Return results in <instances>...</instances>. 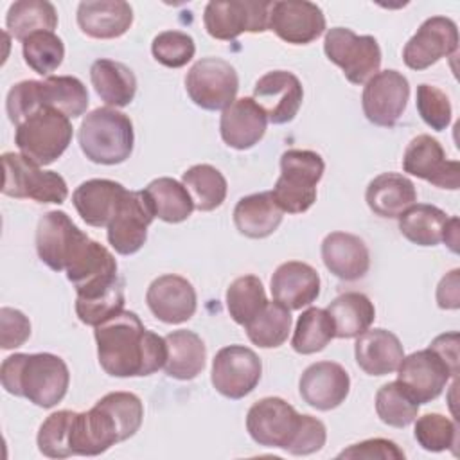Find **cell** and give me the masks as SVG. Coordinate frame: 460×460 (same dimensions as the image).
<instances>
[{
  "label": "cell",
  "mask_w": 460,
  "mask_h": 460,
  "mask_svg": "<svg viewBox=\"0 0 460 460\" xmlns=\"http://www.w3.org/2000/svg\"><path fill=\"white\" fill-rule=\"evenodd\" d=\"M101 368L113 377H144L164 368L165 338L147 331L133 311H120L95 325Z\"/></svg>",
  "instance_id": "1"
},
{
  "label": "cell",
  "mask_w": 460,
  "mask_h": 460,
  "mask_svg": "<svg viewBox=\"0 0 460 460\" xmlns=\"http://www.w3.org/2000/svg\"><path fill=\"white\" fill-rule=\"evenodd\" d=\"M0 383L11 395L25 397L40 408H52L66 395L70 372L56 354L18 352L2 361Z\"/></svg>",
  "instance_id": "2"
},
{
  "label": "cell",
  "mask_w": 460,
  "mask_h": 460,
  "mask_svg": "<svg viewBox=\"0 0 460 460\" xmlns=\"http://www.w3.org/2000/svg\"><path fill=\"white\" fill-rule=\"evenodd\" d=\"M77 140L83 155L90 162L117 165L126 162L133 153V122L115 108H95L83 119Z\"/></svg>",
  "instance_id": "3"
},
{
  "label": "cell",
  "mask_w": 460,
  "mask_h": 460,
  "mask_svg": "<svg viewBox=\"0 0 460 460\" xmlns=\"http://www.w3.org/2000/svg\"><path fill=\"white\" fill-rule=\"evenodd\" d=\"M325 171L323 158L309 149H288L280 156V176L271 190L282 212L302 214L316 201V185Z\"/></svg>",
  "instance_id": "4"
},
{
  "label": "cell",
  "mask_w": 460,
  "mask_h": 460,
  "mask_svg": "<svg viewBox=\"0 0 460 460\" xmlns=\"http://www.w3.org/2000/svg\"><path fill=\"white\" fill-rule=\"evenodd\" d=\"M72 142L70 119L58 110L40 106L14 131V144L23 156L38 165L56 162Z\"/></svg>",
  "instance_id": "5"
},
{
  "label": "cell",
  "mask_w": 460,
  "mask_h": 460,
  "mask_svg": "<svg viewBox=\"0 0 460 460\" xmlns=\"http://www.w3.org/2000/svg\"><path fill=\"white\" fill-rule=\"evenodd\" d=\"M2 192L18 199L61 205L68 196L66 181L54 171H43L22 153H4Z\"/></svg>",
  "instance_id": "6"
},
{
  "label": "cell",
  "mask_w": 460,
  "mask_h": 460,
  "mask_svg": "<svg viewBox=\"0 0 460 460\" xmlns=\"http://www.w3.org/2000/svg\"><path fill=\"white\" fill-rule=\"evenodd\" d=\"M323 52L352 84H365L381 66L377 40L368 34L358 36L347 27H332L325 32Z\"/></svg>",
  "instance_id": "7"
},
{
  "label": "cell",
  "mask_w": 460,
  "mask_h": 460,
  "mask_svg": "<svg viewBox=\"0 0 460 460\" xmlns=\"http://www.w3.org/2000/svg\"><path fill=\"white\" fill-rule=\"evenodd\" d=\"M185 90L190 101L208 111L228 108L237 95L239 77L235 68L221 58L196 61L185 75Z\"/></svg>",
  "instance_id": "8"
},
{
  "label": "cell",
  "mask_w": 460,
  "mask_h": 460,
  "mask_svg": "<svg viewBox=\"0 0 460 460\" xmlns=\"http://www.w3.org/2000/svg\"><path fill=\"white\" fill-rule=\"evenodd\" d=\"M268 0L208 2L203 13L207 32L221 41H232L243 32H264L270 22Z\"/></svg>",
  "instance_id": "9"
},
{
  "label": "cell",
  "mask_w": 460,
  "mask_h": 460,
  "mask_svg": "<svg viewBox=\"0 0 460 460\" xmlns=\"http://www.w3.org/2000/svg\"><path fill=\"white\" fill-rule=\"evenodd\" d=\"M90 237L63 210L45 212L36 228V252L43 264L65 271Z\"/></svg>",
  "instance_id": "10"
},
{
  "label": "cell",
  "mask_w": 460,
  "mask_h": 460,
  "mask_svg": "<svg viewBox=\"0 0 460 460\" xmlns=\"http://www.w3.org/2000/svg\"><path fill=\"white\" fill-rule=\"evenodd\" d=\"M262 376L261 358L244 345H228L212 359V386L228 399H243L259 385Z\"/></svg>",
  "instance_id": "11"
},
{
  "label": "cell",
  "mask_w": 460,
  "mask_h": 460,
  "mask_svg": "<svg viewBox=\"0 0 460 460\" xmlns=\"http://www.w3.org/2000/svg\"><path fill=\"white\" fill-rule=\"evenodd\" d=\"M298 424L300 413L280 397H264L253 402L246 413L248 435L264 447L288 451Z\"/></svg>",
  "instance_id": "12"
},
{
  "label": "cell",
  "mask_w": 460,
  "mask_h": 460,
  "mask_svg": "<svg viewBox=\"0 0 460 460\" xmlns=\"http://www.w3.org/2000/svg\"><path fill=\"white\" fill-rule=\"evenodd\" d=\"M410 83L397 70L377 72L365 83L361 106L368 122L379 128H394L406 110Z\"/></svg>",
  "instance_id": "13"
},
{
  "label": "cell",
  "mask_w": 460,
  "mask_h": 460,
  "mask_svg": "<svg viewBox=\"0 0 460 460\" xmlns=\"http://www.w3.org/2000/svg\"><path fill=\"white\" fill-rule=\"evenodd\" d=\"M397 372V381L411 394L419 404L435 401L456 372L431 347L404 356Z\"/></svg>",
  "instance_id": "14"
},
{
  "label": "cell",
  "mask_w": 460,
  "mask_h": 460,
  "mask_svg": "<svg viewBox=\"0 0 460 460\" xmlns=\"http://www.w3.org/2000/svg\"><path fill=\"white\" fill-rule=\"evenodd\" d=\"M153 205L144 190H128L117 214L106 226L108 243L120 255L137 253L146 239L147 226L155 219Z\"/></svg>",
  "instance_id": "15"
},
{
  "label": "cell",
  "mask_w": 460,
  "mask_h": 460,
  "mask_svg": "<svg viewBox=\"0 0 460 460\" xmlns=\"http://www.w3.org/2000/svg\"><path fill=\"white\" fill-rule=\"evenodd\" d=\"M458 49V27L451 18L431 16L402 49V61L411 70H426Z\"/></svg>",
  "instance_id": "16"
},
{
  "label": "cell",
  "mask_w": 460,
  "mask_h": 460,
  "mask_svg": "<svg viewBox=\"0 0 460 460\" xmlns=\"http://www.w3.org/2000/svg\"><path fill=\"white\" fill-rule=\"evenodd\" d=\"M402 169L438 189L456 190L460 185V164L447 160L440 142L431 135L411 138L402 156Z\"/></svg>",
  "instance_id": "17"
},
{
  "label": "cell",
  "mask_w": 460,
  "mask_h": 460,
  "mask_svg": "<svg viewBox=\"0 0 460 460\" xmlns=\"http://www.w3.org/2000/svg\"><path fill=\"white\" fill-rule=\"evenodd\" d=\"M268 29L291 45H307L325 31L323 11L307 0L271 2Z\"/></svg>",
  "instance_id": "18"
},
{
  "label": "cell",
  "mask_w": 460,
  "mask_h": 460,
  "mask_svg": "<svg viewBox=\"0 0 460 460\" xmlns=\"http://www.w3.org/2000/svg\"><path fill=\"white\" fill-rule=\"evenodd\" d=\"M304 99L300 79L288 70H271L253 86V101L262 108L271 124L291 122Z\"/></svg>",
  "instance_id": "19"
},
{
  "label": "cell",
  "mask_w": 460,
  "mask_h": 460,
  "mask_svg": "<svg viewBox=\"0 0 460 460\" xmlns=\"http://www.w3.org/2000/svg\"><path fill=\"white\" fill-rule=\"evenodd\" d=\"M146 302L160 322L176 325L194 316L198 296L194 286L185 277L167 273L149 284Z\"/></svg>",
  "instance_id": "20"
},
{
  "label": "cell",
  "mask_w": 460,
  "mask_h": 460,
  "mask_svg": "<svg viewBox=\"0 0 460 460\" xmlns=\"http://www.w3.org/2000/svg\"><path fill=\"white\" fill-rule=\"evenodd\" d=\"M350 377L347 370L334 361H318L309 365L298 383L300 397L314 410L329 411L338 408L349 395Z\"/></svg>",
  "instance_id": "21"
},
{
  "label": "cell",
  "mask_w": 460,
  "mask_h": 460,
  "mask_svg": "<svg viewBox=\"0 0 460 460\" xmlns=\"http://www.w3.org/2000/svg\"><path fill=\"white\" fill-rule=\"evenodd\" d=\"M268 117L253 97L235 99L223 110L219 119V133L228 147L244 151L259 144L266 133Z\"/></svg>",
  "instance_id": "22"
},
{
  "label": "cell",
  "mask_w": 460,
  "mask_h": 460,
  "mask_svg": "<svg viewBox=\"0 0 460 460\" xmlns=\"http://www.w3.org/2000/svg\"><path fill=\"white\" fill-rule=\"evenodd\" d=\"M128 189L113 180L93 178L83 181L72 194L81 219L90 226H108L117 214Z\"/></svg>",
  "instance_id": "23"
},
{
  "label": "cell",
  "mask_w": 460,
  "mask_h": 460,
  "mask_svg": "<svg viewBox=\"0 0 460 460\" xmlns=\"http://www.w3.org/2000/svg\"><path fill=\"white\" fill-rule=\"evenodd\" d=\"M273 298L289 311L302 309L313 304L320 295L318 271L300 261H288L280 264L270 282Z\"/></svg>",
  "instance_id": "24"
},
{
  "label": "cell",
  "mask_w": 460,
  "mask_h": 460,
  "mask_svg": "<svg viewBox=\"0 0 460 460\" xmlns=\"http://www.w3.org/2000/svg\"><path fill=\"white\" fill-rule=\"evenodd\" d=\"M133 9L124 0H86L77 5V25L95 40H113L129 31Z\"/></svg>",
  "instance_id": "25"
},
{
  "label": "cell",
  "mask_w": 460,
  "mask_h": 460,
  "mask_svg": "<svg viewBox=\"0 0 460 460\" xmlns=\"http://www.w3.org/2000/svg\"><path fill=\"white\" fill-rule=\"evenodd\" d=\"M325 268L341 280H358L370 268V252L363 239L349 232H331L322 241Z\"/></svg>",
  "instance_id": "26"
},
{
  "label": "cell",
  "mask_w": 460,
  "mask_h": 460,
  "mask_svg": "<svg viewBox=\"0 0 460 460\" xmlns=\"http://www.w3.org/2000/svg\"><path fill=\"white\" fill-rule=\"evenodd\" d=\"M358 367L368 376H386L399 368L404 349L401 340L386 329H367L354 343Z\"/></svg>",
  "instance_id": "27"
},
{
  "label": "cell",
  "mask_w": 460,
  "mask_h": 460,
  "mask_svg": "<svg viewBox=\"0 0 460 460\" xmlns=\"http://www.w3.org/2000/svg\"><path fill=\"white\" fill-rule=\"evenodd\" d=\"M365 201L379 217H399L417 203V190L413 181L404 174L383 172L368 183Z\"/></svg>",
  "instance_id": "28"
},
{
  "label": "cell",
  "mask_w": 460,
  "mask_h": 460,
  "mask_svg": "<svg viewBox=\"0 0 460 460\" xmlns=\"http://www.w3.org/2000/svg\"><path fill=\"white\" fill-rule=\"evenodd\" d=\"M282 208L277 205L271 190L243 196L234 207V225L239 234L250 239L271 235L282 223Z\"/></svg>",
  "instance_id": "29"
},
{
  "label": "cell",
  "mask_w": 460,
  "mask_h": 460,
  "mask_svg": "<svg viewBox=\"0 0 460 460\" xmlns=\"http://www.w3.org/2000/svg\"><path fill=\"white\" fill-rule=\"evenodd\" d=\"M164 338L167 343V359L164 365L165 374L180 381L198 377L207 361V347L203 340L187 329L172 331Z\"/></svg>",
  "instance_id": "30"
},
{
  "label": "cell",
  "mask_w": 460,
  "mask_h": 460,
  "mask_svg": "<svg viewBox=\"0 0 460 460\" xmlns=\"http://www.w3.org/2000/svg\"><path fill=\"white\" fill-rule=\"evenodd\" d=\"M90 81L95 93L108 106L124 108L137 93V77L129 66L113 59H97L90 66Z\"/></svg>",
  "instance_id": "31"
},
{
  "label": "cell",
  "mask_w": 460,
  "mask_h": 460,
  "mask_svg": "<svg viewBox=\"0 0 460 460\" xmlns=\"http://www.w3.org/2000/svg\"><path fill=\"white\" fill-rule=\"evenodd\" d=\"M327 313L334 322V338H358L370 329L376 318V307L370 298L358 291H349L336 296Z\"/></svg>",
  "instance_id": "32"
},
{
  "label": "cell",
  "mask_w": 460,
  "mask_h": 460,
  "mask_svg": "<svg viewBox=\"0 0 460 460\" xmlns=\"http://www.w3.org/2000/svg\"><path fill=\"white\" fill-rule=\"evenodd\" d=\"M40 104L58 110L68 119H77L86 113L88 90L74 75H50L45 81H38Z\"/></svg>",
  "instance_id": "33"
},
{
  "label": "cell",
  "mask_w": 460,
  "mask_h": 460,
  "mask_svg": "<svg viewBox=\"0 0 460 460\" xmlns=\"http://www.w3.org/2000/svg\"><path fill=\"white\" fill-rule=\"evenodd\" d=\"M144 192L153 205L155 216L165 223H181L189 219L194 210L189 190L174 178H156L147 183Z\"/></svg>",
  "instance_id": "34"
},
{
  "label": "cell",
  "mask_w": 460,
  "mask_h": 460,
  "mask_svg": "<svg viewBox=\"0 0 460 460\" xmlns=\"http://www.w3.org/2000/svg\"><path fill=\"white\" fill-rule=\"evenodd\" d=\"M401 234L417 246H437L442 243L447 214L435 205L415 203L399 217Z\"/></svg>",
  "instance_id": "35"
},
{
  "label": "cell",
  "mask_w": 460,
  "mask_h": 460,
  "mask_svg": "<svg viewBox=\"0 0 460 460\" xmlns=\"http://www.w3.org/2000/svg\"><path fill=\"white\" fill-rule=\"evenodd\" d=\"M5 25L13 38L25 41L34 32H54L58 27V11L47 0H18L9 7Z\"/></svg>",
  "instance_id": "36"
},
{
  "label": "cell",
  "mask_w": 460,
  "mask_h": 460,
  "mask_svg": "<svg viewBox=\"0 0 460 460\" xmlns=\"http://www.w3.org/2000/svg\"><path fill=\"white\" fill-rule=\"evenodd\" d=\"M181 183L189 190L194 208L201 212L216 210L226 198V180L214 165L198 164L181 174Z\"/></svg>",
  "instance_id": "37"
},
{
  "label": "cell",
  "mask_w": 460,
  "mask_h": 460,
  "mask_svg": "<svg viewBox=\"0 0 460 460\" xmlns=\"http://www.w3.org/2000/svg\"><path fill=\"white\" fill-rule=\"evenodd\" d=\"M291 313L282 304L268 302L264 309L244 325L248 340L261 349L280 347L291 331Z\"/></svg>",
  "instance_id": "38"
},
{
  "label": "cell",
  "mask_w": 460,
  "mask_h": 460,
  "mask_svg": "<svg viewBox=\"0 0 460 460\" xmlns=\"http://www.w3.org/2000/svg\"><path fill=\"white\" fill-rule=\"evenodd\" d=\"M332 338L334 322L327 309L309 307L296 320L291 347L295 352L307 356L323 350Z\"/></svg>",
  "instance_id": "39"
},
{
  "label": "cell",
  "mask_w": 460,
  "mask_h": 460,
  "mask_svg": "<svg viewBox=\"0 0 460 460\" xmlns=\"http://www.w3.org/2000/svg\"><path fill=\"white\" fill-rule=\"evenodd\" d=\"M268 304L264 286L255 275L237 277L226 289V309L239 325L250 323Z\"/></svg>",
  "instance_id": "40"
},
{
  "label": "cell",
  "mask_w": 460,
  "mask_h": 460,
  "mask_svg": "<svg viewBox=\"0 0 460 460\" xmlns=\"http://www.w3.org/2000/svg\"><path fill=\"white\" fill-rule=\"evenodd\" d=\"M419 406L420 404L399 381L383 385L376 394V413L381 422L392 428L410 426L417 419Z\"/></svg>",
  "instance_id": "41"
},
{
  "label": "cell",
  "mask_w": 460,
  "mask_h": 460,
  "mask_svg": "<svg viewBox=\"0 0 460 460\" xmlns=\"http://www.w3.org/2000/svg\"><path fill=\"white\" fill-rule=\"evenodd\" d=\"M22 52L29 68L40 75H49L63 63L65 45L63 40L54 32L41 31L22 41Z\"/></svg>",
  "instance_id": "42"
},
{
  "label": "cell",
  "mask_w": 460,
  "mask_h": 460,
  "mask_svg": "<svg viewBox=\"0 0 460 460\" xmlns=\"http://www.w3.org/2000/svg\"><path fill=\"white\" fill-rule=\"evenodd\" d=\"M413 437L417 444L431 453H440L451 449L456 455L458 429L456 424L440 413H426L415 419Z\"/></svg>",
  "instance_id": "43"
},
{
  "label": "cell",
  "mask_w": 460,
  "mask_h": 460,
  "mask_svg": "<svg viewBox=\"0 0 460 460\" xmlns=\"http://www.w3.org/2000/svg\"><path fill=\"white\" fill-rule=\"evenodd\" d=\"M124 309V279L119 277L108 289L93 296L75 298V314L86 325H99Z\"/></svg>",
  "instance_id": "44"
},
{
  "label": "cell",
  "mask_w": 460,
  "mask_h": 460,
  "mask_svg": "<svg viewBox=\"0 0 460 460\" xmlns=\"http://www.w3.org/2000/svg\"><path fill=\"white\" fill-rule=\"evenodd\" d=\"M115 420L120 442L133 437L142 424L144 406L138 395L131 392H110L97 401Z\"/></svg>",
  "instance_id": "45"
},
{
  "label": "cell",
  "mask_w": 460,
  "mask_h": 460,
  "mask_svg": "<svg viewBox=\"0 0 460 460\" xmlns=\"http://www.w3.org/2000/svg\"><path fill=\"white\" fill-rule=\"evenodd\" d=\"M72 410H59L50 413L40 426L36 442L41 455L49 458H68L72 456L68 446V431L72 420Z\"/></svg>",
  "instance_id": "46"
},
{
  "label": "cell",
  "mask_w": 460,
  "mask_h": 460,
  "mask_svg": "<svg viewBox=\"0 0 460 460\" xmlns=\"http://www.w3.org/2000/svg\"><path fill=\"white\" fill-rule=\"evenodd\" d=\"M153 58L169 68L185 66L196 52V45L192 36L181 31H164L155 36L151 43Z\"/></svg>",
  "instance_id": "47"
},
{
  "label": "cell",
  "mask_w": 460,
  "mask_h": 460,
  "mask_svg": "<svg viewBox=\"0 0 460 460\" xmlns=\"http://www.w3.org/2000/svg\"><path fill=\"white\" fill-rule=\"evenodd\" d=\"M417 111L420 119L435 131H442L451 124V102L447 95L433 84L417 86Z\"/></svg>",
  "instance_id": "48"
},
{
  "label": "cell",
  "mask_w": 460,
  "mask_h": 460,
  "mask_svg": "<svg viewBox=\"0 0 460 460\" xmlns=\"http://www.w3.org/2000/svg\"><path fill=\"white\" fill-rule=\"evenodd\" d=\"M325 440H327L325 424L316 417L300 415V424L288 447V453L296 456L313 455L325 446Z\"/></svg>",
  "instance_id": "49"
},
{
  "label": "cell",
  "mask_w": 460,
  "mask_h": 460,
  "mask_svg": "<svg viewBox=\"0 0 460 460\" xmlns=\"http://www.w3.org/2000/svg\"><path fill=\"white\" fill-rule=\"evenodd\" d=\"M31 336L29 318L13 307L0 309V347L4 350L22 347Z\"/></svg>",
  "instance_id": "50"
},
{
  "label": "cell",
  "mask_w": 460,
  "mask_h": 460,
  "mask_svg": "<svg viewBox=\"0 0 460 460\" xmlns=\"http://www.w3.org/2000/svg\"><path fill=\"white\" fill-rule=\"evenodd\" d=\"M338 458H367V460H404V451L388 438H368L358 444L349 446L341 453H338Z\"/></svg>",
  "instance_id": "51"
},
{
  "label": "cell",
  "mask_w": 460,
  "mask_h": 460,
  "mask_svg": "<svg viewBox=\"0 0 460 460\" xmlns=\"http://www.w3.org/2000/svg\"><path fill=\"white\" fill-rule=\"evenodd\" d=\"M437 304L440 309L460 307V270H451L437 286Z\"/></svg>",
  "instance_id": "52"
},
{
  "label": "cell",
  "mask_w": 460,
  "mask_h": 460,
  "mask_svg": "<svg viewBox=\"0 0 460 460\" xmlns=\"http://www.w3.org/2000/svg\"><path fill=\"white\" fill-rule=\"evenodd\" d=\"M429 347L438 352L446 361L447 365L458 374V332H446V334H440L437 336Z\"/></svg>",
  "instance_id": "53"
},
{
  "label": "cell",
  "mask_w": 460,
  "mask_h": 460,
  "mask_svg": "<svg viewBox=\"0 0 460 460\" xmlns=\"http://www.w3.org/2000/svg\"><path fill=\"white\" fill-rule=\"evenodd\" d=\"M442 241L449 246V250L453 253H458V217L453 216L447 219L446 226H444V235Z\"/></svg>",
  "instance_id": "54"
}]
</instances>
